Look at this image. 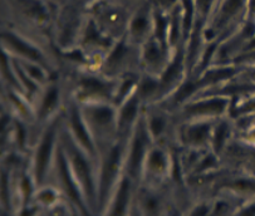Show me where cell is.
Returning <instances> with one entry per match:
<instances>
[{
    "instance_id": "1",
    "label": "cell",
    "mask_w": 255,
    "mask_h": 216,
    "mask_svg": "<svg viewBox=\"0 0 255 216\" xmlns=\"http://www.w3.org/2000/svg\"><path fill=\"white\" fill-rule=\"evenodd\" d=\"M82 113V112H81ZM82 117L87 123L88 128L105 129L111 128L115 122L113 111L107 106H92L87 107L82 113Z\"/></svg>"
},
{
    "instance_id": "2",
    "label": "cell",
    "mask_w": 255,
    "mask_h": 216,
    "mask_svg": "<svg viewBox=\"0 0 255 216\" xmlns=\"http://www.w3.org/2000/svg\"><path fill=\"white\" fill-rule=\"evenodd\" d=\"M53 141H54V129H48L43 136L42 141L39 143V147L37 151V158H35V171H37V177L44 175L47 170L48 162L50 158V152L53 148Z\"/></svg>"
},
{
    "instance_id": "3",
    "label": "cell",
    "mask_w": 255,
    "mask_h": 216,
    "mask_svg": "<svg viewBox=\"0 0 255 216\" xmlns=\"http://www.w3.org/2000/svg\"><path fill=\"white\" fill-rule=\"evenodd\" d=\"M82 118L83 117H82L81 112H78L77 109H72L69 113V124H71L72 131L74 132V137L78 140L81 146H83V148H86L87 151H91L93 150V143L88 134V126H84Z\"/></svg>"
},
{
    "instance_id": "4",
    "label": "cell",
    "mask_w": 255,
    "mask_h": 216,
    "mask_svg": "<svg viewBox=\"0 0 255 216\" xmlns=\"http://www.w3.org/2000/svg\"><path fill=\"white\" fill-rule=\"evenodd\" d=\"M146 131H147L146 128L138 129L134 134L133 142L131 146V155H129V169L132 172H136L142 162L146 147Z\"/></svg>"
},
{
    "instance_id": "5",
    "label": "cell",
    "mask_w": 255,
    "mask_h": 216,
    "mask_svg": "<svg viewBox=\"0 0 255 216\" xmlns=\"http://www.w3.org/2000/svg\"><path fill=\"white\" fill-rule=\"evenodd\" d=\"M228 108V101L226 100H214L208 102L197 103L194 107L189 108L190 114H197L199 117L205 116H216V114L224 113Z\"/></svg>"
},
{
    "instance_id": "6",
    "label": "cell",
    "mask_w": 255,
    "mask_h": 216,
    "mask_svg": "<svg viewBox=\"0 0 255 216\" xmlns=\"http://www.w3.org/2000/svg\"><path fill=\"white\" fill-rule=\"evenodd\" d=\"M120 158H121V150H120V147H113V150H111L110 153H108L102 171V186L105 191L110 189L111 181H112L115 175H116L117 167H119L120 164Z\"/></svg>"
},
{
    "instance_id": "7",
    "label": "cell",
    "mask_w": 255,
    "mask_h": 216,
    "mask_svg": "<svg viewBox=\"0 0 255 216\" xmlns=\"http://www.w3.org/2000/svg\"><path fill=\"white\" fill-rule=\"evenodd\" d=\"M72 161H73L74 171H76L77 176L81 179L84 190L87 191L88 195H91V194H93V185L92 179H91L90 167H88L87 162L77 151H73V153H72Z\"/></svg>"
},
{
    "instance_id": "8",
    "label": "cell",
    "mask_w": 255,
    "mask_h": 216,
    "mask_svg": "<svg viewBox=\"0 0 255 216\" xmlns=\"http://www.w3.org/2000/svg\"><path fill=\"white\" fill-rule=\"evenodd\" d=\"M129 195V184L128 180H124V182L120 186V190L116 195V200L113 203L112 211L110 216H125L127 204H128Z\"/></svg>"
},
{
    "instance_id": "9",
    "label": "cell",
    "mask_w": 255,
    "mask_h": 216,
    "mask_svg": "<svg viewBox=\"0 0 255 216\" xmlns=\"http://www.w3.org/2000/svg\"><path fill=\"white\" fill-rule=\"evenodd\" d=\"M4 40H5V42L8 43V44L10 45L13 49H15L16 52L20 53V54H23L24 57H28V58H30V59H35V61H38V59H39V53H38L34 48H32L30 45L25 44L24 42L18 40L15 37H14V35L4 34Z\"/></svg>"
},
{
    "instance_id": "10",
    "label": "cell",
    "mask_w": 255,
    "mask_h": 216,
    "mask_svg": "<svg viewBox=\"0 0 255 216\" xmlns=\"http://www.w3.org/2000/svg\"><path fill=\"white\" fill-rule=\"evenodd\" d=\"M210 134V127L205 123H197L195 126H191L187 128L186 137L187 140L195 145H200L208 140Z\"/></svg>"
},
{
    "instance_id": "11",
    "label": "cell",
    "mask_w": 255,
    "mask_h": 216,
    "mask_svg": "<svg viewBox=\"0 0 255 216\" xmlns=\"http://www.w3.org/2000/svg\"><path fill=\"white\" fill-rule=\"evenodd\" d=\"M137 114V102H136V98L133 97V100H129L125 103L124 108H122L121 111V116H120V122L121 124L124 126H128L133 122L134 117Z\"/></svg>"
},
{
    "instance_id": "12",
    "label": "cell",
    "mask_w": 255,
    "mask_h": 216,
    "mask_svg": "<svg viewBox=\"0 0 255 216\" xmlns=\"http://www.w3.org/2000/svg\"><path fill=\"white\" fill-rule=\"evenodd\" d=\"M244 1L245 0H226L225 4H224L221 19H223V20H226V19H229L232 18L233 15H235V14L243 8Z\"/></svg>"
},
{
    "instance_id": "13",
    "label": "cell",
    "mask_w": 255,
    "mask_h": 216,
    "mask_svg": "<svg viewBox=\"0 0 255 216\" xmlns=\"http://www.w3.org/2000/svg\"><path fill=\"white\" fill-rule=\"evenodd\" d=\"M166 127V121L163 117L161 116H152L150 118V121L146 124V128L150 131V133L155 137H158L163 131H165Z\"/></svg>"
},
{
    "instance_id": "14",
    "label": "cell",
    "mask_w": 255,
    "mask_h": 216,
    "mask_svg": "<svg viewBox=\"0 0 255 216\" xmlns=\"http://www.w3.org/2000/svg\"><path fill=\"white\" fill-rule=\"evenodd\" d=\"M58 102V92L55 88H50L47 93L44 95L43 98V106H40V109H42L43 113H48L54 108V106Z\"/></svg>"
},
{
    "instance_id": "15",
    "label": "cell",
    "mask_w": 255,
    "mask_h": 216,
    "mask_svg": "<svg viewBox=\"0 0 255 216\" xmlns=\"http://www.w3.org/2000/svg\"><path fill=\"white\" fill-rule=\"evenodd\" d=\"M150 167L152 171L161 172L165 169V155L161 151H153L150 156Z\"/></svg>"
},
{
    "instance_id": "16",
    "label": "cell",
    "mask_w": 255,
    "mask_h": 216,
    "mask_svg": "<svg viewBox=\"0 0 255 216\" xmlns=\"http://www.w3.org/2000/svg\"><path fill=\"white\" fill-rule=\"evenodd\" d=\"M146 26H147V20H146L145 16H138L132 23V33L136 37H139V35H142L145 33Z\"/></svg>"
},
{
    "instance_id": "17",
    "label": "cell",
    "mask_w": 255,
    "mask_h": 216,
    "mask_svg": "<svg viewBox=\"0 0 255 216\" xmlns=\"http://www.w3.org/2000/svg\"><path fill=\"white\" fill-rule=\"evenodd\" d=\"M146 59L148 63L156 64L160 62V52H158L157 47L155 44H150L146 50Z\"/></svg>"
},
{
    "instance_id": "18",
    "label": "cell",
    "mask_w": 255,
    "mask_h": 216,
    "mask_svg": "<svg viewBox=\"0 0 255 216\" xmlns=\"http://www.w3.org/2000/svg\"><path fill=\"white\" fill-rule=\"evenodd\" d=\"M237 216H255V196L239 210Z\"/></svg>"
},
{
    "instance_id": "19",
    "label": "cell",
    "mask_w": 255,
    "mask_h": 216,
    "mask_svg": "<svg viewBox=\"0 0 255 216\" xmlns=\"http://www.w3.org/2000/svg\"><path fill=\"white\" fill-rule=\"evenodd\" d=\"M156 208H157V201L155 200V198H152V196L145 198V200H143V209H145L147 213H155Z\"/></svg>"
},
{
    "instance_id": "20",
    "label": "cell",
    "mask_w": 255,
    "mask_h": 216,
    "mask_svg": "<svg viewBox=\"0 0 255 216\" xmlns=\"http://www.w3.org/2000/svg\"><path fill=\"white\" fill-rule=\"evenodd\" d=\"M191 216H208V208L206 206H200L192 213Z\"/></svg>"
},
{
    "instance_id": "21",
    "label": "cell",
    "mask_w": 255,
    "mask_h": 216,
    "mask_svg": "<svg viewBox=\"0 0 255 216\" xmlns=\"http://www.w3.org/2000/svg\"><path fill=\"white\" fill-rule=\"evenodd\" d=\"M213 0H199V6L203 11H208V9L210 8V4Z\"/></svg>"
},
{
    "instance_id": "22",
    "label": "cell",
    "mask_w": 255,
    "mask_h": 216,
    "mask_svg": "<svg viewBox=\"0 0 255 216\" xmlns=\"http://www.w3.org/2000/svg\"><path fill=\"white\" fill-rule=\"evenodd\" d=\"M175 0H158V3L163 6H170L172 3H174Z\"/></svg>"
},
{
    "instance_id": "23",
    "label": "cell",
    "mask_w": 255,
    "mask_h": 216,
    "mask_svg": "<svg viewBox=\"0 0 255 216\" xmlns=\"http://www.w3.org/2000/svg\"><path fill=\"white\" fill-rule=\"evenodd\" d=\"M250 79H252L253 85L255 86V69H254V71L252 72V73H250Z\"/></svg>"
}]
</instances>
